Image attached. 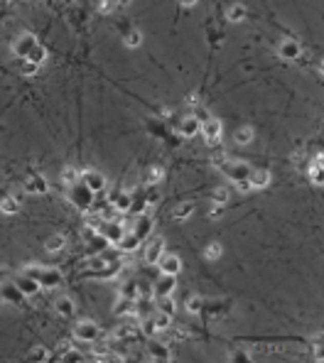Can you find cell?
I'll return each mask as SVG.
<instances>
[{"label": "cell", "mask_w": 324, "mask_h": 363, "mask_svg": "<svg viewBox=\"0 0 324 363\" xmlns=\"http://www.w3.org/2000/svg\"><path fill=\"white\" fill-rule=\"evenodd\" d=\"M160 309H162V312H167V314H175L177 302L172 299V295H169V297H160Z\"/></svg>", "instance_id": "39"}, {"label": "cell", "mask_w": 324, "mask_h": 363, "mask_svg": "<svg viewBox=\"0 0 324 363\" xmlns=\"http://www.w3.org/2000/svg\"><path fill=\"white\" fill-rule=\"evenodd\" d=\"M20 71H23V77H37L40 64H34V62H30V59H25L23 66H20Z\"/></svg>", "instance_id": "38"}, {"label": "cell", "mask_w": 324, "mask_h": 363, "mask_svg": "<svg viewBox=\"0 0 324 363\" xmlns=\"http://www.w3.org/2000/svg\"><path fill=\"white\" fill-rule=\"evenodd\" d=\"M0 297L8 299V302H12V304H17V302H23V290L15 285V282H5V285L0 287Z\"/></svg>", "instance_id": "16"}, {"label": "cell", "mask_w": 324, "mask_h": 363, "mask_svg": "<svg viewBox=\"0 0 324 363\" xmlns=\"http://www.w3.org/2000/svg\"><path fill=\"white\" fill-rule=\"evenodd\" d=\"M221 253H224L221 243H209V245H206V251H204V258H206V260H219Z\"/></svg>", "instance_id": "35"}, {"label": "cell", "mask_w": 324, "mask_h": 363, "mask_svg": "<svg viewBox=\"0 0 324 363\" xmlns=\"http://www.w3.org/2000/svg\"><path fill=\"white\" fill-rule=\"evenodd\" d=\"M221 130H224V125H221L219 118H212V116H209L206 121H201L199 132L204 135L206 145H219V140H221Z\"/></svg>", "instance_id": "4"}, {"label": "cell", "mask_w": 324, "mask_h": 363, "mask_svg": "<svg viewBox=\"0 0 324 363\" xmlns=\"http://www.w3.org/2000/svg\"><path fill=\"white\" fill-rule=\"evenodd\" d=\"M34 44H37V37H34L32 32H23V34H17L15 40H12L10 44V52L15 56H20V59H25V56L30 54V49H32Z\"/></svg>", "instance_id": "5"}, {"label": "cell", "mask_w": 324, "mask_h": 363, "mask_svg": "<svg viewBox=\"0 0 324 363\" xmlns=\"http://www.w3.org/2000/svg\"><path fill=\"white\" fill-rule=\"evenodd\" d=\"M209 219L212 221H216V219H221V211H219V206H216V204H214V209L209 211Z\"/></svg>", "instance_id": "45"}, {"label": "cell", "mask_w": 324, "mask_h": 363, "mask_svg": "<svg viewBox=\"0 0 324 363\" xmlns=\"http://www.w3.org/2000/svg\"><path fill=\"white\" fill-rule=\"evenodd\" d=\"M20 211V201L15 197H5L0 199V214H5V216H12V214H17Z\"/></svg>", "instance_id": "28"}, {"label": "cell", "mask_w": 324, "mask_h": 363, "mask_svg": "<svg viewBox=\"0 0 324 363\" xmlns=\"http://www.w3.org/2000/svg\"><path fill=\"white\" fill-rule=\"evenodd\" d=\"M310 179L314 182V187H322L324 184V169H322V157L317 155L310 165Z\"/></svg>", "instance_id": "20"}, {"label": "cell", "mask_w": 324, "mask_h": 363, "mask_svg": "<svg viewBox=\"0 0 324 363\" xmlns=\"http://www.w3.org/2000/svg\"><path fill=\"white\" fill-rule=\"evenodd\" d=\"M150 353H153V358H157V361H172L169 349L162 346V343H150Z\"/></svg>", "instance_id": "33"}, {"label": "cell", "mask_w": 324, "mask_h": 363, "mask_svg": "<svg viewBox=\"0 0 324 363\" xmlns=\"http://www.w3.org/2000/svg\"><path fill=\"white\" fill-rule=\"evenodd\" d=\"M123 44L128 49H138V47L143 44V32H140V30H130V32L123 37Z\"/></svg>", "instance_id": "32"}, {"label": "cell", "mask_w": 324, "mask_h": 363, "mask_svg": "<svg viewBox=\"0 0 324 363\" xmlns=\"http://www.w3.org/2000/svg\"><path fill=\"white\" fill-rule=\"evenodd\" d=\"M165 253V241L162 238H153V241H147L145 245V255H143V260H145L147 265H155L157 258Z\"/></svg>", "instance_id": "11"}, {"label": "cell", "mask_w": 324, "mask_h": 363, "mask_svg": "<svg viewBox=\"0 0 324 363\" xmlns=\"http://www.w3.org/2000/svg\"><path fill=\"white\" fill-rule=\"evenodd\" d=\"M25 59H30V62H34V64L42 66V64H45V59H47V47H45V44L37 42L32 49H30V54L25 56Z\"/></svg>", "instance_id": "29"}, {"label": "cell", "mask_w": 324, "mask_h": 363, "mask_svg": "<svg viewBox=\"0 0 324 363\" xmlns=\"http://www.w3.org/2000/svg\"><path fill=\"white\" fill-rule=\"evenodd\" d=\"M111 10H116V0H101V3H99V12L108 15Z\"/></svg>", "instance_id": "42"}, {"label": "cell", "mask_w": 324, "mask_h": 363, "mask_svg": "<svg viewBox=\"0 0 324 363\" xmlns=\"http://www.w3.org/2000/svg\"><path fill=\"white\" fill-rule=\"evenodd\" d=\"M140 241H143V238H140L138 233H128V231H125L123 236H121V241L116 243V245H118V251H123V253H135V251L140 248Z\"/></svg>", "instance_id": "15"}, {"label": "cell", "mask_w": 324, "mask_h": 363, "mask_svg": "<svg viewBox=\"0 0 324 363\" xmlns=\"http://www.w3.org/2000/svg\"><path fill=\"white\" fill-rule=\"evenodd\" d=\"M54 309L59 317H74V312H77V304H74V299L71 297H59L54 302Z\"/></svg>", "instance_id": "18"}, {"label": "cell", "mask_w": 324, "mask_h": 363, "mask_svg": "<svg viewBox=\"0 0 324 363\" xmlns=\"http://www.w3.org/2000/svg\"><path fill=\"white\" fill-rule=\"evenodd\" d=\"M81 182H84V184H86V187H89L93 194L103 192V189H106V184H108L106 175H103V172H99V169H84V172H81Z\"/></svg>", "instance_id": "6"}, {"label": "cell", "mask_w": 324, "mask_h": 363, "mask_svg": "<svg viewBox=\"0 0 324 363\" xmlns=\"http://www.w3.org/2000/svg\"><path fill=\"white\" fill-rule=\"evenodd\" d=\"M71 204L81 211H89L91 206H93V192H91L84 182H81V184L77 182V184L71 187Z\"/></svg>", "instance_id": "3"}, {"label": "cell", "mask_w": 324, "mask_h": 363, "mask_svg": "<svg viewBox=\"0 0 324 363\" xmlns=\"http://www.w3.org/2000/svg\"><path fill=\"white\" fill-rule=\"evenodd\" d=\"M74 336H77L79 341H84V343H93V341H99L101 329H99V324H96V321L81 319V321H77V327H74Z\"/></svg>", "instance_id": "1"}, {"label": "cell", "mask_w": 324, "mask_h": 363, "mask_svg": "<svg viewBox=\"0 0 324 363\" xmlns=\"http://www.w3.org/2000/svg\"><path fill=\"white\" fill-rule=\"evenodd\" d=\"M111 206L118 211V214H128V211L133 209V197H130V192H118V194H113Z\"/></svg>", "instance_id": "14"}, {"label": "cell", "mask_w": 324, "mask_h": 363, "mask_svg": "<svg viewBox=\"0 0 324 363\" xmlns=\"http://www.w3.org/2000/svg\"><path fill=\"white\" fill-rule=\"evenodd\" d=\"M199 128H201V121L197 116H187V118H182L179 123V135L182 138H194V135H199Z\"/></svg>", "instance_id": "13"}, {"label": "cell", "mask_w": 324, "mask_h": 363, "mask_svg": "<svg viewBox=\"0 0 324 363\" xmlns=\"http://www.w3.org/2000/svg\"><path fill=\"white\" fill-rule=\"evenodd\" d=\"M153 201H157V192H150V194H147V204H153Z\"/></svg>", "instance_id": "49"}, {"label": "cell", "mask_w": 324, "mask_h": 363, "mask_svg": "<svg viewBox=\"0 0 324 363\" xmlns=\"http://www.w3.org/2000/svg\"><path fill=\"white\" fill-rule=\"evenodd\" d=\"M135 304H138V302H133V299L121 297L118 302H116V304H113V314H121V317H130V314H138Z\"/></svg>", "instance_id": "17"}, {"label": "cell", "mask_w": 324, "mask_h": 363, "mask_svg": "<svg viewBox=\"0 0 324 363\" xmlns=\"http://www.w3.org/2000/svg\"><path fill=\"white\" fill-rule=\"evenodd\" d=\"M228 199H231V189L228 187H216L212 192V201L216 204V206H226Z\"/></svg>", "instance_id": "31"}, {"label": "cell", "mask_w": 324, "mask_h": 363, "mask_svg": "<svg viewBox=\"0 0 324 363\" xmlns=\"http://www.w3.org/2000/svg\"><path fill=\"white\" fill-rule=\"evenodd\" d=\"M184 307H187L189 314H201V309H204V299H201L199 295H192V297L187 299V304H184Z\"/></svg>", "instance_id": "34"}, {"label": "cell", "mask_w": 324, "mask_h": 363, "mask_svg": "<svg viewBox=\"0 0 324 363\" xmlns=\"http://www.w3.org/2000/svg\"><path fill=\"white\" fill-rule=\"evenodd\" d=\"M64 245H67V236L56 233V236H49L45 241V251L54 255V253H59V251H64Z\"/></svg>", "instance_id": "21"}, {"label": "cell", "mask_w": 324, "mask_h": 363, "mask_svg": "<svg viewBox=\"0 0 324 363\" xmlns=\"http://www.w3.org/2000/svg\"><path fill=\"white\" fill-rule=\"evenodd\" d=\"M138 334V327H130V324H123V327H118L116 329V339H130Z\"/></svg>", "instance_id": "37"}, {"label": "cell", "mask_w": 324, "mask_h": 363, "mask_svg": "<svg viewBox=\"0 0 324 363\" xmlns=\"http://www.w3.org/2000/svg\"><path fill=\"white\" fill-rule=\"evenodd\" d=\"M140 329H143V331H145V334H147V336H155V324H153V319H145V321H143V327H140Z\"/></svg>", "instance_id": "43"}, {"label": "cell", "mask_w": 324, "mask_h": 363, "mask_svg": "<svg viewBox=\"0 0 324 363\" xmlns=\"http://www.w3.org/2000/svg\"><path fill=\"white\" fill-rule=\"evenodd\" d=\"M25 192H30V194H45L47 192L45 177H30V179L25 182Z\"/></svg>", "instance_id": "24"}, {"label": "cell", "mask_w": 324, "mask_h": 363, "mask_svg": "<svg viewBox=\"0 0 324 363\" xmlns=\"http://www.w3.org/2000/svg\"><path fill=\"white\" fill-rule=\"evenodd\" d=\"M62 182H64L67 187H74L77 182H81V172H79L77 167L67 165V167H64V169H62Z\"/></svg>", "instance_id": "26"}, {"label": "cell", "mask_w": 324, "mask_h": 363, "mask_svg": "<svg viewBox=\"0 0 324 363\" xmlns=\"http://www.w3.org/2000/svg\"><path fill=\"white\" fill-rule=\"evenodd\" d=\"M248 182H251V189H268L270 182H273V175L268 169H251Z\"/></svg>", "instance_id": "12"}, {"label": "cell", "mask_w": 324, "mask_h": 363, "mask_svg": "<svg viewBox=\"0 0 324 363\" xmlns=\"http://www.w3.org/2000/svg\"><path fill=\"white\" fill-rule=\"evenodd\" d=\"M32 361H49V351H47L45 346H37L32 349V356H30Z\"/></svg>", "instance_id": "41"}, {"label": "cell", "mask_w": 324, "mask_h": 363, "mask_svg": "<svg viewBox=\"0 0 324 363\" xmlns=\"http://www.w3.org/2000/svg\"><path fill=\"white\" fill-rule=\"evenodd\" d=\"M175 290H177V275H160V280L155 282V297H169V295H175Z\"/></svg>", "instance_id": "8"}, {"label": "cell", "mask_w": 324, "mask_h": 363, "mask_svg": "<svg viewBox=\"0 0 324 363\" xmlns=\"http://www.w3.org/2000/svg\"><path fill=\"white\" fill-rule=\"evenodd\" d=\"M121 297H128V299H133V302H138V285L135 282H125L123 287H121Z\"/></svg>", "instance_id": "36"}, {"label": "cell", "mask_w": 324, "mask_h": 363, "mask_svg": "<svg viewBox=\"0 0 324 363\" xmlns=\"http://www.w3.org/2000/svg\"><path fill=\"white\" fill-rule=\"evenodd\" d=\"M199 0H179V5H184V8H194Z\"/></svg>", "instance_id": "48"}, {"label": "cell", "mask_w": 324, "mask_h": 363, "mask_svg": "<svg viewBox=\"0 0 324 363\" xmlns=\"http://www.w3.org/2000/svg\"><path fill=\"white\" fill-rule=\"evenodd\" d=\"M253 138H256V132H253V128L251 125H243V128H238L234 135L236 145H251L253 143Z\"/></svg>", "instance_id": "25"}, {"label": "cell", "mask_w": 324, "mask_h": 363, "mask_svg": "<svg viewBox=\"0 0 324 363\" xmlns=\"http://www.w3.org/2000/svg\"><path fill=\"white\" fill-rule=\"evenodd\" d=\"M302 54V47L297 40H282L278 47V56L280 59H285V62H295V59H300Z\"/></svg>", "instance_id": "9"}, {"label": "cell", "mask_w": 324, "mask_h": 363, "mask_svg": "<svg viewBox=\"0 0 324 363\" xmlns=\"http://www.w3.org/2000/svg\"><path fill=\"white\" fill-rule=\"evenodd\" d=\"M40 287H47V290H54V287L62 285V273L54 270V268H42V273L37 277Z\"/></svg>", "instance_id": "10"}, {"label": "cell", "mask_w": 324, "mask_h": 363, "mask_svg": "<svg viewBox=\"0 0 324 363\" xmlns=\"http://www.w3.org/2000/svg\"><path fill=\"white\" fill-rule=\"evenodd\" d=\"M125 231H128V226H125L123 221L111 219V221H103V223H101L99 236H103V238L111 243V245H116V243L121 241V236H123Z\"/></svg>", "instance_id": "2"}, {"label": "cell", "mask_w": 324, "mask_h": 363, "mask_svg": "<svg viewBox=\"0 0 324 363\" xmlns=\"http://www.w3.org/2000/svg\"><path fill=\"white\" fill-rule=\"evenodd\" d=\"M187 103L197 108V106H199V96H197V93H189V96H187Z\"/></svg>", "instance_id": "46"}, {"label": "cell", "mask_w": 324, "mask_h": 363, "mask_svg": "<svg viewBox=\"0 0 324 363\" xmlns=\"http://www.w3.org/2000/svg\"><path fill=\"white\" fill-rule=\"evenodd\" d=\"M246 15H248V10H246V5H241V3H234L228 10H226V20L228 22H243L246 20Z\"/></svg>", "instance_id": "23"}, {"label": "cell", "mask_w": 324, "mask_h": 363, "mask_svg": "<svg viewBox=\"0 0 324 363\" xmlns=\"http://www.w3.org/2000/svg\"><path fill=\"white\" fill-rule=\"evenodd\" d=\"M234 184H236V189H238V192H243V194H246V192H253L248 179H241V182H234Z\"/></svg>", "instance_id": "44"}, {"label": "cell", "mask_w": 324, "mask_h": 363, "mask_svg": "<svg viewBox=\"0 0 324 363\" xmlns=\"http://www.w3.org/2000/svg\"><path fill=\"white\" fill-rule=\"evenodd\" d=\"M162 179H165V169H162L160 165L150 167V169L145 172V184H147V187H155V184H160Z\"/></svg>", "instance_id": "30"}, {"label": "cell", "mask_w": 324, "mask_h": 363, "mask_svg": "<svg viewBox=\"0 0 324 363\" xmlns=\"http://www.w3.org/2000/svg\"><path fill=\"white\" fill-rule=\"evenodd\" d=\"M194 209H197V206H194V201H182L179 206H175L172 219H175V221H187L192 214H194Z\"/></svg>", "instance_id": "22"}, {"label": "cell", "mask_w": 324, "mask_h": 363, "mask_svg": "<svg viewBox=\"0 0 324 363\" xmlns=\"http://www.w3.org/2000/svg\"><path fill=\"white\" fill-rule=\"evenodd\" d=\"M15 285L23 290V295H34V292L40 290V282H37V280H32V277H25V275L17 277V282H15Z\"/></svg>", "instance_id": "27"}, {"label": "cell", "mask_w": 324, "mask_h": 363, "mask_svg": "<svg viewBox=\"0 0 324 363\" xmlns=\"http://www.w3.org/2000/svg\"><path fill=\"white\" fill-rule=\"evenodd\" d=\"M157 268H160V273H165V275H179L182 260H179V255H175V253H162L157 258Z\"/></svg>", "instance_id": "7"}, {"label": "cell", "mask_w": 324, "mask_h": 363, "mask_svg": "<svg viewBox=\"0 0 324 363\" xmlns=\"http://www.w3.org/2000/svg\"><path fill=\"white\" fill-rule=\"evenodd\" d=\"M153 324H155L157 331H167L169 327H172V314H167V312H162V309H157V312H153Z\"/></svg>", "instance_id": "19"}, {"label": "cell", "mask_w": 324, "mask_h": 363, "mask_svg": "<svg viewBox=\"0 0 324 363\" xmlns=\"http://www.w3.org/2000/svg\"><path fill=\"white\" fill-rule=\"evenodd\" d=\"M64 351H71V343L69 341H62L59 343V349H56V353H62V356H64Z\"/></svg>", "instance_id": "47"}, {"label": "cell", "mask_w": 324, "mask_h": 363, "mask_svg": "<svg viewBox=\"0 0 324 363\" xmlns=\"http://www.w3.org/2000/svg\"><path fill=\"white\" fill-rule=\"evenodd\" d=\"M40 273H42V268H40V265H34V263H30V265H25V268H23V275L25 277H32V280H37V277H40Z\"/></svg>", "instance_id": "40"}]
</instances>
